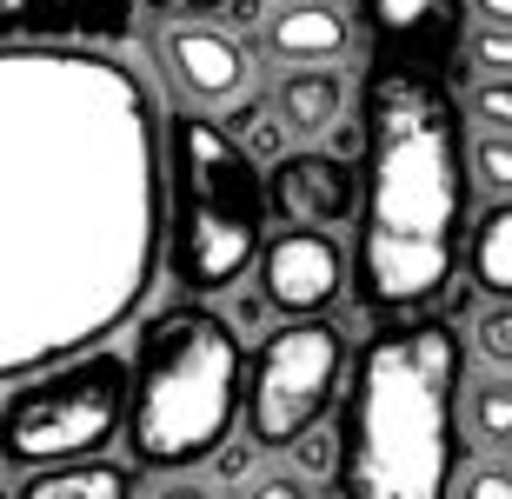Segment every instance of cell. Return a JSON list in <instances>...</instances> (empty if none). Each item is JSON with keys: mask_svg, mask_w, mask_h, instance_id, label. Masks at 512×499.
<instances>
[{"mask_svg": "<svg viewBox=\"0 0 512 499\" xmlns=\"http://www.w3.org/2000/svg\"><path fill=\"white\" fill-rule=\"evenodd\" d=\"M167 240L153 87L100 47H0V380H34L140 313Z\"/></svg>", "mask_w": 512, "mask_h": 499, "instance_id": "6da1fadb", "label": "cell"}, {"mask_svg": "<svg viewBox=\"0 0 512 499\" xmlns=\"http://www.w3.org/2000/svg\"><path fill=\"white\" fill-rule=\"evenodd\" d=\"M466 114L419 67H380L366 87V207L360 300L419 320L459 273L466 240Z\"/></svg>", "mask_w": 512, "mask_h": 499, "instance_id": "7a4b0ae2", "label": "cell"}, {"mask_svg": "<svg viewBox=\"0 0 512 499\" xmlns=\"http://www.w3.org/2000/svg\"><path fill=\"white\" fill-rule=\"evenodd\" d=\"M466 340L453 320H399L373 333L340 426L346 499H453Z\"/></svg>", "mask_w": 512, "mask_h": 499, "instance_id": "3957f363", "label": "cell"}, {"mask_svg": "<svg viewBox=\"0 0 512 499\" xmlns=\"http://www.w3.org/2000/svg\"><path fill=\"white\" fill-rule=\"evenodd\" d=\"M240 333L213 307H160L140 327L127 366V446L133 473H187L233 440L240 420Z\"/></svg>", "mask_w": 512, "mask_h": 499, "instance_id": "277c9868", "label": "cell"}, {"mask_svg": "<svg viewBox=\"0 0 512 499\" xmlns=\"http://www.w3.org/2000/svg\"><path fill=\"white\" fill-rule=\"evenodd\" d=\"M266 247V173L207 114L167 120V267L187 293H227Z\"/></svg>", "mask_w": 512, "mask_h": 499, "instance_id": "5b68a950", "label": "cell"}, {"mask_svg": "<svg viewBox=\"0 0 512 499\" xmlns=\"http://www.w3.org/2000/svg\"><path fill=\"white\" fill-rule=\"evenodd\" d=\"M127 426V360L120 353H87L54 373H34L0 406V460L20 473L100 460V446L120 440Z\"/></svg>", "mask_w": 512, "mask_h": 499, "instance_id": "8992f818", "label": "cell"}, {"mask_svg": "<svg viewBox=\"0 0 512 499\" xmlns=\"http://www.w3.org/2000/svg\"><path fill=\"white\" fill-rule=\"evenodd\" d=\"M346 380V333L333 320H286L260 340L247 373V433L266 453L320 433L326 406Z\"/></svg>", "mask_w": 512, "mask_h": 499, "instance_id": "52a82bcc", "label": "cell"}, {"mask_svg": "<svg viewBox=\"0 0 512 499\" xmlns=\"http://www.w3.org/2000/svg\"><path fill=\"white\" fill-rule=\"evenodd\" d=\"M266 207L300 233H333L366 207V173L326 147H286L266 173Z\"/></svg>", "mask_w": 512, "mask_h": 499, "instance_id": "ba28073f", "label": "cell"}, {"mask_svg": "<svg viewBox=\"0 0 512 499\" xmlns=\"http://www.w3.org/2000/svg\"><path fill=\"white\" fill-rule=\"evenodd\" d=\"M346 293V253L333 233L286 227L260 247V300L286 320H326V307Z\"/></svg>", "mask_w": 512, "mask_h": 499, "instance_id": "9c48e42d", "label": "cell"}, {"mask_svg": "<svg viewBox=\"0 0 512 499\" xmlns=\"http://www.w3.org/2000/svg\"><path fill=\"white\" fill-rule=\"evenodd\" d=\"M133 0H0V47H120Z\"/></svg>", "mask_w": 512, "mask_h": 499, "instance_id": "30bf717a", "label": "cell"}, {"mask_svg": "<svg viewBox=\"0 0 512 499\" xmlns=\"http://www.w3.org/2000/svg\"><path fill=\"white\" fill-rule=\"evenodd\" d=\"M160 60L167 74L180 80V94L213 107V100H233L247 87V54L240 40L220 34V27H160Z\"/></svg>", "mask_w": 512, "mask_h": 499, "instance_id": "8fae6325", "label": "cell"}, {"mask_svg": "<svg viewBox=\"0 0 512 499\" xmlns=\"http://www.w3.org/2000/svg\"><path fill=\"white\" fill-rule=\"evenodd\" d=\"M360 47V27L340 0H286L266 14V54L286 67H340Z\"/></svg>", "mask_w": 512, "mask_h": 499, "instance_id": "7c38bea8", "label": "cell"}, {"mask_svg": "<svg viewBox=\"0 0 512 499\" xmlns=\"http://www.w3.org/2000/svg\"><path fill=\"white\" fill-rule=\"evenodd\" d=\"M266 107H273L286 140L313 147V140H326L333 127H346V74L340 67H286Z\"/></svg>", "mask_w": 512, "mask_h": 499, "instance_id": "4fadbf2b", "label": "cell"}, {"mask_svg": "<svg viewBox=\"0 0 512 499\" xmlns=\"http://www.w3.org/2000/svg\"><path fill=\"white\" fill-rule=\"evenodd\" d=\"M133 473L127 460H74V466H47V473H27L14 499H133Z\"/></svg>", "mask_w": 512, "mask_h": 499, "instance_id": "5bb4252c", "label": "cell"}, {"mask_svg": "<svg viewBox=\"0 0 512 499\" xmlns=\"http://www.w3.org/2000/svg\"><path fill=\"white\" fill-rule=\"evenodd\" d=\"M466 280L486 300H512V200L479 207V220L466 227Z\"/></svg>", "mask_w": 512, "mask_h": 499, "instance_id": "9a60e30c", "label": "cell"}, {"mask_svg": "<svg viewBox=\"0 0 512 499\" xmlns=\"http://www.w3.org/2000/svg\"><path fill=\"white\" fill-rule=\"evenodd\" d=\"M459 420H466V440H479L493 460H512V373H479V380H466Z\"/></svg>", "mask_w": 512, "mask_h": 499, "instance_id": "2e32d148", "label": "cell"}, {"mask_svg": "<svg viewBox=\"0 0 512 499\" xmlns=\"http://www.w3.org/2000/svg\"><path fill=\"white\" fill-rule=\"evenodd\" d=\"M466 180H473V193L486 207H506L512 200V140L466 127Z\"/></svg>", "mask_w": 512, "mask_h": 499, "instance_id": "e0dca14e", "label": "cell"}, {"mask_svg": "<svg viewBox=\"0 0 512 499\" xmlns=\"http://www.w3.org/2000/svg\"><path fill=\"white\" fill-rule=\"evenodd\" d=\"M366 14H373V27H380L386 40L419 47L426 34H439V27L453 20V0H366Z\"/></svg>", "mask_w": 512, "mask_h": 499, "instance_id": "ac0fdd59", "label": "cell"}, {"mask_svg": "<svg viewBox=\"0 0 512 499\" xmlns=\"http://www.w3.org/2000/svg\"><path fill=\"white\" fill-rule=\"evenodd\" d=\"M459 114L473 134H506L512 140V80H466Z\"/></svg>", "mask_w": 512, "mask_h": 499, "instance_id": "d6986e66", "label": "cell"}, {"mask_svg": "<svg viewBox=\"0 0 512 499\" xmlns=\"http://www.w3.org/2000/svg\"><path fill=\"white\" fill-rule=\"evenodd\" d=\"M473 353L486 373H512V300H486L473 313Z\"/></svg>", "mask_w": 512, "mask_h": 499, "instance_id": "ffe728a7", "label": "cell"}, {"mask_svg": "<svg viewBox=\"0 0 512 499\" xmlns=\"http://www.w3.org/2000/svg\"><path fill=\"white\" fill-rule=\"evenodd\" d=\"M459 54H466L473 80H512V34L506 27H466Z\"/></svg>", "mask_w": 512, "mask_h": 499, "instance_id": "44dd1931", "label": "cell"}, {"mask_svg": "<svg viewBox=\"0 0 512 499\" xmlns=\"http://www.w3.org/2000/svg\"><path fill=\"white\" fill-rule=\"evenodd\" d=\"M453 499H512V460H473L453 480Z\"/></svg>", "mask_w": 512, "mask_h": 499, "instance_id": "7402d4cb", "label": "cell"}, {"mask_svg": "<svg viewBox=\"0 0 512 499\" xmlns=\"http://www.w3.org/2000/svg\"><path fill=\"white\" fill-rule=\"evenodd\" d=\"M147 14H160L167 27H207V14H227L233 0H140Z\"/></svg>", "mask_w": 512, "mask_h": 499, "instance_id": "603a6c76", "label": "cell"}, {"mask_svg": "<svg viewBox=\"0 0 512 499\" xmlns=\"http://www.w3.org/2000/svg\"><path fill=\"white\" fill-rule=\"evenodd\" d=\"M247 499H320L306 473H266V480L247 486Z\"/></svg>", "mask_w": 512, "mask_h": 499, "instance_id": "cb8c5ba5", "label": "cell"}, {"mask_svg": "<svg viewBox=\"0 0 512 499\" xmlns=\"http://www.w3.org/2000/svg\"><path fill=\"white\" fill-rule=\"evenodd\" d=\"M466 14H473V27H506L512 34V0H466Z\"/></svg>", "mask_w": 512, "mask_h": 499, "instance_id": "d4e9b609", "label": "cell"}, {"mask_svg": "<svg viewBox=\"0 0 512 499\" xmlns=\"http://www.w3.org/2000/svg\"><path fill=\"white\" fill-rule=\"evenodd\" d=\"M293 453H300L306 466H340V453H333V440H326V433H306V440L293 446Z\"/></svg>", "mask_w": 512, "mask_h": 499, "instance_id": "484cf974", "label": "cell"}, {"mask_svg": "<svg viewBox=\"0 0 512 499\" xmlns=\"http://www.w3.org/2000/svg\"><path fill=\"white\" fill-rule=\"evenodd\" d=\"M153 499H213V493H207V486H193V480H173V486H160Z\"/></svg>", "mask_w": 512, "mask_h": 499, "instance_id": "4316f807", "label": "cell"}, {"mask_svg": "<svg viewBox=\"0 0 512 499\" xmlns=\"http://www.w3.org/2000/svg\"><path fill=\"white\" fill-rule=\"evenodd\" d=\"M253 14H260V0H233V7H227L233 27H253Z\"/></svg>", "mask_w": 512, "mask_h": 499, "instance_id": "83f0119b", "label": "cell"}, {"mask_svg": "<svg viewBox=\"0 0 512 499\" xmlns=\"http://www.w3.org/2000/svg\"><path fill=\"white\" fill-rule=\"evenodd\" d=\"M260 313H273V307H266L260 293H247V300H240V327H253V320H260Z\"/></svg>", "mask_w": 512, "mask_h": 499, "instance_id": "f1b7e54d", "label": "cell"}, {"mask_svg": "<svg viewBox=\"0 0 512 499\" xmlns=\"http://www.w3.org/2000/svg\"><path fill=\"white\" fill-rule=\"evenodd\" d=\"M0 499H7V486H0Z\"/></svg>", "mask_w": 512, "mask_h": 499, "instance_id": "f546056e", "label": "cell"}]
</instances>
